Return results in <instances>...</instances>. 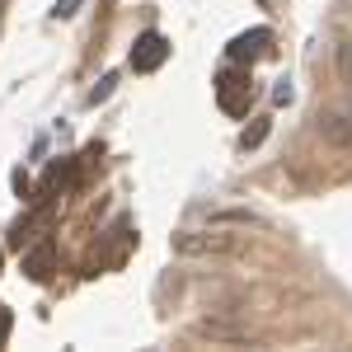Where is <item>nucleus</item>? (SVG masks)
Instances as JSON below:
<instances>
[{
	"instance_id": "nucleus-9",
	"label": "nucleus",
	"mask_w": 352,
	"mask_h": 352,
	"mask_svg": "<svg viewBox=\"0 0 352 352\" xmlns=\"http://www.w3.org/2000/svg\"><path fill=\"white\" fill-rule=\"evenodd\" d=\"M333 56H338V80H343V85L352 89V38H338Z\"/></svg>"
},
{
	"instance_id": "nucleus-14",
	"label": "nucleus",
	"mask_w": 352,
	"mask_h": 352,
	"mask_svg": "<svg viewBox=\"0 0 352 352\" xmlns=\"http://www.w3.org/2000/svg\"><path fill=\"white\" fill-rule=\"evenodd\" d=\"M0 258H5V249H0Z\"/></svg>"
},
{
	"instance_id": "nucleus-12",
	"label": "nucleus",
	"mask_w": 352,
	"mask_h": 352,
	"mask_svg": "<svg viewBox=\"0 0 352 352\" xmlns=\"http://www.w3.org/2000/svg\"><path fill=\"white\" fill-rule=\"evenodd\" d=\"M272 104L282 109V104H292V80H277V89H272Z\"/></svg>"
},
{
	"instance_id": "nucleus-5",
	"label": "nucleus",
	"mask_w": 352,
	"mask_h": 352,
	"mask_svg": "<svg viewBox=\"0 0 352 352\" xmlns=\"http://www.w3.org/2000/svg\"><path fill=\"white\" fill-rule=\"evenodd\" d=\"M268 47H272V28H249V33H240V38H230V47H226V56H230L235 66H244V61L263 56Z\"/></svg>"
},
{
	"instance_id": "nucleus-4",
	"label": "nucleus",
	"mask_w": 352,
	"mask_h": 352,
	"mask_svg": "<svg viewBox=\"0 0 352 352\" xmlns=\"http://www.w3.org/2000/svg\"><path fill=\"white\" fill-rule=\"evenodd\" d=\"M56 268V244L52 235H38V240H28L24 244V272L33 277V282H47Z\"/></svg>"
},
{
	"instance_id": "nucleus-15",
	"label": "nucleus",
	"mask_w": 352,
	"mask_h": 352,
	"mask_svg": "<svg viewBox=\"0 0 352 352\" xmlns=\"http://www.w3.org/2000/svg\"><path fill=\"white\" fill-rule=\"evenodd\" d=\"M0 5H5V0H0Z\"/></svg>"
},
{
	"instance_id": "nucleus-3",
	"label": "nucleus",
	"mask_w": 352,
	"mask_h": 352,
	"mask_svg": "<svg viewBox=\"0 0 352 352\" xmlns=\"http://www.w3.org/2000/svg\"><path fill=\"white\" fill-rule=\"evenodd\" d=\"M164 61H169V38L164 33H141L136 38V47H132V71L136 76H151V71H160Z\"/></svg>"
},
{
	"instance_id": "nucleus-8",
	"label": "nucleus",
	"mask_w": 352,
	"mask_h": 352,
	"mask_svg": "<svg viewBox=\"0 0 352 352\" xmlns=\"http://www.w3.org/2000/svg\"><path fill=\"white\" fill-rule=\"evenodd\" d=\"M268 118H254V127H244V136H240V146L244 151H258V146H263V141H268Z\"/></svg>"
},
{
	"instance_id": "nucleus-11",
	"label": "nucleus",
	"mask_w": 352,
	"mask_h": 352,
	"mask_svg": "<svg viewBox=\"0 0 352 352\" xmlns=\"http://www.w3.org/2000/svg\"><path fill=\"white\" fill-rule=\"evenodd\" d=\"M80 5H85V0H56V5H52V19H71Z\"/></svg>"
},
{
	"instance_id": "nucleus-6",
	"label": "nucleus",
	"mask_w": 352,
	"mask_h": 352,
	"mask_svg": "<svg viewBox=\"0 0 352 352\" xmlns=\"http://www.w3.org/2000/svg\"><path fill=\"white\" fill-rule=\"evenodd\" d=\"M320 136H324L333 151H352V118H343V113H324V118H320Z\"/></svg>"
},
{
	"instance_id": "nucleus-13",
	"label": "nucleus",
	"mask_w": 352,
	"mask_h": 352,
	"mask_svg": "<svg viewBox=\"0 0 352 352\" xmlns=\"http://www.w3.org/2000/svg\"><path fill=\"white\" fill-rule=\"evenodd\" d=\"M10 329H14V315L0 305V348H5V338H10Z\"/></svg>"
},
{
	"instance_id": "nucleus-10",
	"label": "nucleus",
	"mask_w": 352,
	"mask_h": 352,
	"mask_svg": "<svg viewBox=\"0 0 352 352\" xmlns=\"http://www.w3.org/2000/svg\"><path fill=\"white\" fill-rule=\"evenodd\" d=\"M113 85H118V76H113V71H109L104 80H99V85H94V89H89V104H104V99H109V94H113Z\"/></svg>"
},
{
	"instance_id": "nucleus-2",
	"label": "nucleus",
	"mask_w": 352,
	"mask_h": 352,
	"mask_svg": "<svg viewBox=\"0 0 352 352\" xmlns=\"http://www.w3.org/2000/svg\"><path fill=\"white\" fill-rule=\"evenodd\" d=\"M249 99H254V80H249V71H221L217 80V104L230 118H240V113H249Z\"/></svg>"
},
{
	"instance_id": "nucleus-1",
	"label": "nucleus",
	"mask_w": 352,
	"mask_h": 352,
	"mask_svg": "<svg viewBox=\"0 0 352 352\" xmlns=\"http://www.w3.org/2000/svg\"><path fill=\"white\" fill-rule=\"evenodd\" d=\"M169 249L179 258H230V254H244V240L230 235V230H221V226H212V230H179L169 240Z\"/></svg>"
},
{
	"instance_id": "nucleus-7",
	"label": "nucleus",
	"mask_w": 352,
	"mask_h": 352,
	"mask_svg": "<svg viewBox=\"0 0 352 352\" xmlns=\"http://www.w3.org/2000/svg\"><path fill=\"white\" fill-rule=\"evenodd\" d=\"M212 226H249V230H258L263 217L249 212V207H226V212H212Z\"/></svg>"
}]
</instances>
